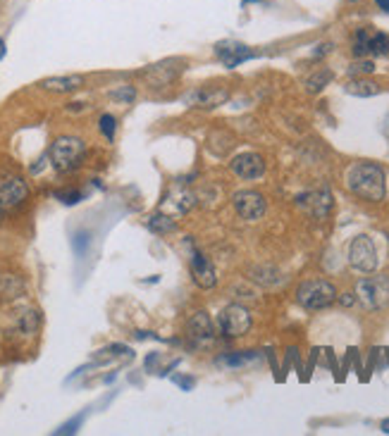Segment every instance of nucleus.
I'll return each instance as SVG.
<instances>
[{
  "label": "nucleus",
  "instance_id": "obj_9",
  "mask_svg": "<svg viewBox=\"0 0 389 436\" xmlns=\"http://www.w3.org/2000/svg\"><path fill=\"white\" fill-rule=\"evenodd\" d=\"M297 207H301L306 215L315 217V220H325L332 212V194L328 189L306 191V194L297 196Z\"/></svg>",
  "mask_w": 389,
  "mask_h": 436
},
{
  "label": "nucleus",
  "instance_id": "obj_35",
  "mask_svg": "<svg viewBox=\"0 0 389 436\" xmlns=\"http://www.w3.org/2000/svg\"><path fill=\"white\" fill-rule=\"evenodd\" d=\"M46 163H48V155H41V158L36 160V165H34V167H31V174H39L41 169L46 167Z\"/></svg>",
  "mask_w": 389,
  "mask_h": 436
},
{
  "label": "nucleus",
  "instance_id": "obj_16",
  "mask_svg": "<svg viewBox=\"0 0 389 436\" xmlns=\"http://www.w3.org/2000/svg\"><path fill=\"white\" fill-rule=\"evenodd\" d=\"M186 326H189V336L196 341V344H210L212 336H215L212 322L206 313H194Z\"/></svg>",
  "mask_w": 389,
  "mask_h": 436
},
{
  "label": "nucleus",
  "instance_id": "obj_5",
  "mask_svg": "<svg viewBox=\"0 0 389 436\" xmlns=\"http://www.w3.org/2000/svg\"><path fill=\"white\" fill-rule=\"evenodd\" d=\"M251 324H253L251 313H248V308H243L239 303L225 305V308L220 310V315H217V329H220V334L227 336V339H239V336L248 334Z\"/></svg>",
  "mask_w": 389,
  "mask_h": 436
},
{
  "label": "nucleus",
  "instance_id": "obj_25",
  "mask_svg": "<svg viewBox=\"0 0 389 436\" xmlns=\"http://www.w3.org/2000/svg\"><path fill=\"white\" fill-rule=\"evenodd\" d=\"M108 98H110V101L122 103V105H129V103L137 101V88L134 86H120V88H115V91L108 93Z\"/></svg>",
  "mask_w": 389,
  "mask_h": 436
},
{
  "label": "nucleus",
  "instance_id": "obj_14",
  "mask_svg": "<svg viewBox=\"0 0 389 436\" xmlns=\"http://www.w3.org/2000/svg\"><path fill=\"white\" fill-rule=\"evenodd\" d=\"M227 98H230V91H227L225 86L199 88V91L186 96V105L201 107V110H212V107H220L222 103H227Z\"/></svg>",
  "mask_w": 389,
  "mask_h": 436
},
{
  "label": "nucleus",
  "instance_id": "obj_30",
  "mask_svg": "<svg viewBox=\"0 0 389 436\" xmlns=\"http://www.w3.org/2000/svg\"><path fill=\"white\" fill-rule=\"evenodd\" d=\"M55 198L60 200L62 205H77L79 203V200H84V194H81V191H55Z\"/></svg>",
  "mask_w": 389,
  "mask_h": 436
},
{
  "label": "nucleus",
  "instance_id": "obj_12",
  "mask_svg": "<svg viewBox=\"0 0 389 436\" xmlns=\"http://www.w3.org/2000/svg\"><path fill=\"white\" fill-rule=\"evenodd\" d=\"M184 67H186L184 60L170 58L165 62H158V65H150L148 70L143 72V76H146V81H150L153 86H168L170 81L177 79Z\"/></svg>",
  "mask_w": 389,
  "mask_h": 436
},
{
  "label": "nucleus",
  "instance_id": "obj_26",
  "mask_svg": "<svg viewBox=\"0 0 389 436\" xmlns=\"http://www.w3.org/2000/svg\"><path fill=\"white\" fill-rule=\"evenodd\" d=\"M89 246H91V231L79 229L74 233V238H72V248H74V253L79 258H84V253L89 251Z\"/></svg>",
  "mask_w": 389,
  "mask_h": 436
},
{
  "label": "nucleus",
  "instance_id": "obj_22",
  "mask_svg": "<svg viewBox=\"0 0 389 436\" xmlns=\"http://www.w3.org/2000/svg\"><path fill=\"white\" fill-rule=\"evenodd\" d=\"M368 48H370V55H375V58L389 55V34H385V31H370Z\"/></svg>",
  "mask_w": 389,
  "mask_h": 436
},
{
  "label": "nucleus",
  "instance_id": "obj_1",
  "mask_svg": "<svg viewBox=\"0 0 389 436\" xmlns=\"http://www.w3.org/2000/svg\"><path fill=\"white\" fill-rule=\"evenodd\" d=\"M346 189L366 203H382L387 196V174L377 163H354L346 169Z\"/></svg>",
  "mask_w": 389,
  "mask_h": 436
},
{
  "label": "nucleus",
  "instance_id": "obj_36",
  "mask_svg": "<svg viewBox=\"0 0 389 436\" xmlns=\"http://www.w3.org/2000/svg\"><path fill=\"white\" fill-rule=\"evenodd\" d=\"M158 353H150V355L146 357V370H150V367H153L155 365V362H158Z\"/></svg>",
  "mask_w": 389,
  "mask_h": 436
},
{
  "label": "nucleus",
  "instance_id": "obj_31",
  "mask_svg": "<svg viewBox=\"0 0 389 436\" xmlns=\"http://www.w3.org/2000/svg\"><path fill=\"white\" fill-rule=\"evenodd\" d=\"M106 353H110V355H115V357H134V351L122 344H110L106 349Z\"/></svg>",
  "mask_w": 389,
  "mask_h": 436
},
{
  "label": "nucleus",
  "instance_id": "obj_19",
  "mask_svg": "<svg viewBox=\"0 0 389 436\" xmlns=\"http://www.w3.org/2000/svg\"><path fill=\"white\" fill-rule=\"evenodd\" d=\"M261 357V351H237V353H227V355H220L215 360L217 367H246L251 362H256Z\"/></svg>",
  "mask_w": 389,
  "mask_h": 436
},
{
  "label": "nucleus",
  "instance_id": "obj_38",
  "mask_svg": "<svg viewBox=\"0 0 389 436\" xmlns=\"http://www.w3.org/2000/svg\"><path fill=\"white\" fill-rule=\"evenodd\" d=\"M380 429H382L385 434H389V417H387V419H382V422H380Z\"/></svg>",
  "mask_w": 389,
  "mask_h": 436
},
{
  "label": "nucleus",
  "instance_id": "obj_27",
  "mask_svg": "<svg viewBox=\"0 0 389 436\" xmlns=\"http://www.w3.org/2000/svg\"><path fill=\"white\" fill-rule=\"evenodd\" d=\"M372 72H375V62L366 58H356L354 65L349 67L351 76H366V74H372Z\"/></svg>",
  "mask_w": 389,
  "mask_h": 436
},
{
  "label": "nucleus",
  "instance_id": "obj_15",
  "mask_svg": "<svg viewBox=\"0 0 389 436\" xmlns=\"http://www.w3.org/2000/svg\"><path fill=\"white\" fill-rule=\"evenodd\" d=\"M41 329V313L34 308H24L14 315L12 320V334L22 336V339H31L36 331Z\"/></svg>",
  "mask_w": 389,
  "mask_h": 436
},
{
  "label": "nucleus",
  "instance_id": "obj_39",
  "mask_svg": "<svg viewBox=\"0 0 389 436\" xmlns=\"http://www.w3.org/2000/svg\"><path fill=\"white\" fill-rule=\"evenodd\" d=\"M3 58H5V41L0 39V60H3Z\"/></svg>",
  "mask_w": 389,
  "mask_h": 436
},
{
  "label": "nucleus",
  "instance_id": "obj_37",
  "mask_svg": "<svg viewBox=\"0 0 389 436\" xmlns=\"http://www.w3.org/2000/svg\"><path fill=\"white\" fill-rule=\"evenodd\" d=\"M375 5L382 10V12H387V14H389V0H375Z\"/></svg>",
  "mask_w": 389,
  "mask_h": 436
},
{
  "label": "nucleus",
  "instance_id": "obj_11",
  "mask_svg": "<svg viewBox=\"0 0 389 436\" xmlns=\"http://www.w3.org/2000/svg\"><path fill=\"white\" fill-rule=\"evenodd\" d=\"M230 167L235 176H239L241 181H256L266 174V160L258 153H241L232 160Z\"/></svg>",
  "mask_w": 389,
  "mask_h": 436
},
{
  "label": "nucleus",
  "instance_id": "obj_32",
  "mask_svg": "<svg viewBox=\"0 0 389 436\" xmlns=\"http://www.w3.org/2000/svg\"><path fill=\"white\" fill-rule=\"evenodd\" d=\"M172 382L177 384L181 391H194V386H196V379L194 377H186V375H174Z\"/></svg>",
  "mask_w": 389,
  "mask_h": 436
},
{
  "label": "nucleus",
  "instance_id": "obj_18",
  "mask_svg": "<svg viewBox=\"0 0 389 436\" xmlns=\"http://www.w3.org/2000/svg\"><path fill=\"white\" fill-rule=\"evenodd\" d=\"M344 91L356 98H372V96H380L382 86L372 79H366V76H356V79H351L349 84L344 86Z\"/></svg>",
  "mask_w": 389,
  "mask_h": 436
},
{
  "label": "nucleus",
  "instance_id": "obj_7",
  "mask_svg": "<svg viewBox=\"0 0 389 436\" xmlns=\"http://www.w3.org/2000/svg\"><path fill=\"white\" fill-rule=\"evenodd\" d=\"M184 246L189 248V269H191L194 282L199 284L201 289H212L217 284V274L212 262L208 260V256H206L203 251H199L191 238H184Z\"/></svg>",
  "mask_w": 389,
  "mask_h": 436
},
{
  "label": "nucleus",
  "instance_id": "obj_20",
  "mask_svg": "<svg viewBox=\"0 0 389 436\" xmlns=\"http://www.w3.org/2000/svg\"><path fill=\"white\" fill-rule=\"evenodd\" d=\"M332 79H335V72L328 70V67H318V70L303 81V86L308 93H320L332 84Z\"/></svg>",
  "mask_w": 389,
  "mask_h": 436
},
{
  "label": "nucleus",
  "instance_id": "obj_28",
  "mask_svg": "<svg viewBox=\"0 0 389 436\" xmlns=\"http://www.w3.org/2000/svg\"><path fill=\"white\" fill-rule=\"evenodd\" d=\"M98 127H101L103 136L108 138V141H112L115 138V129H117V119L112 115H101V119H98Z\"/></svg>",
  "mask_w": 389,
  "mask_h": 436
},
{
  "label": "nucleus",
  "instance_id": "obj_3",
  "mask_svg": "<svg viewBox=\"0 0 389 436\" xmlns=\"http://www.w3.org/2000/svg\"><path fill=\"white\" fill-rule=\"evenodd\" d=\"M337 287L328 279H306L297 289V303L306 310H325L337 300Z\"/></svg>",
  "mask_w": 389,
  "mask_h": 436
},
{
  "label": "nucleus",
  "instance_id": "obj_4",
  "mask_svg": "<svg viewBox=\"0 0 389 436\" xmlns=\"http://www.w3.org/2000/svg\"><path fill=\"white\" fill-rule=\"evenodd\" d=\"M356 300L366 310H382L389 305V277H363L356 284Z\"/></svg>",
  "mask_w": 389,
  "mask_h": 436
},
{
  "label": "nucleus",
  "instance_id": "obj_33",
  "mask_svg": "<svg viewBox=\"0 0 389 436\" xmlns=\"http://www.w3.org/2000/svg\"><path fill=\"white\" fill-rule=\"evenodd\" d=\"M337 300H339L344 308H351V305L356 303V293H341V295H337Z\"/></svg>",
  "mask_w": 389,
  "mask_h": 436
},
{
  "label": "nucleus",
  "instance_id": "obj_21",
  "mask_svg": "<svg viewBox=\"0 0 389 436\" xmlns=\"http://www.w3.org/2000/svg\"><path fill=\"white\" fill-rule=\"evenodd\" d=\"M146 227H148V231L160 233V236H165V233H174V231H177V222H174L170 215H163V212H158V215L150 217V220L146 222Z\"/></svg>",
  "mask_w": 389,
  "mask_h": 436
},
{
  "label": "nucleus",
  "instance_id": "obj_34",
  "mask_svg": "<svg viewBox=\"0 0 389 436\" xmlns=\"http://www.w3.org/2000/svg\"><path fill=\"white\" fill-rule=\"evenodd\" d=\"M330 50H332V43H320V45H315L313 58H323V55H328Z\"/></svg>",
  "mask_w": 389,
  "mask_h": 436
},
{
  "label": "nucleus",
  "instance_id": "obj_10",
  "mask_svg": "<svg viewBox=\"0 0 389 436\" xmlns=\"http://www.w3.org/2000/svg\"><path fill=\"white\" fill-rule=\"evenodd\" d=\"M215 55L227 70H235V67L256 58V53L246 43H239V41H220V43H215Z\"/></svg>",
  "mask_w": 389,
  "mask_h": 436
},
{
  "label": "nucleus",
  "instance_id": "obj_24",
  "mask_svg": "<svg viewBox=\"0 0 389 436\" xmlns=\"http://www.w3.org/2000/svg\"><path fill=\"white\" fill-rule=\"evenodd\" d=\"M24 293V282L19 277H0V295L3 298H19Z\"/></svg>",
  "mask_w": 389,
  "mask_h": 436
},
{
  "label": "nucleus",
  "instance_id": "obj_8",
  "mask_svg": "<svg viewBox=\"0 0 389 436\" xmlns=\"http://www.w3.org/2000/svg\"><path fill=\"white\" fill-rule=\"evenodd\" d=\"M232 205H235V212L246 222H258L268 210V203L258 191H237L232 196Z\"/></svg>",
  "mask_w": 389,
  "mask_h": 436
},
{
  "label": "nucleus",
  "instance_id": "obj_13",
  "mask_svg": "<svg viewBox=\"0 0 389 436\" xmlns=\"http://www.w3.org/2000/svg\"><path fill=\"white\" fill-rule=\"evenodd\" d=\"M29 196V186L24 179L19 176H8V179L0 181V203H3V210H10V207H17L27 200Z\"/></svg>",
  "mask_w": 389,
  "mask_h": 436
},
{
  "label": "nucleus",
  "instance_id": "obj_17",
  "mask_svg": "<svg viewBox=\"0 0 389 436\" xmlns=\"http://www.w3.org/2000/svg\"><path fill=\"white\" fill-rule=\"evenodd\" d=\"M43 91L50 93H74L84 86V76L81 74H67V76H50L39 84Z\"/></svg>",
  "mask_w": 389,
  "mask_h": 436
},
{
  "label": "nucleus",
  "instance_id": "obj_2",
  "mask_svg": "<svg viewBox=\"0 0 389 436\" xmlns=\"http://www.w3.org/2000/svg\"><path fill=\"white\" fill-rule=\"evenodd\" d=\"M84 155H86V143L79 136H58L48 150L50 165L60 174L74 172L81 165V160H84Z\"/></svg>",
  "mask_w": 389,
  "mask_h": 436
},
{
  "label": "nucleus",
  "instance_id": "obj_29",
  "mask_svg": "<svg viewBox=\"0 0 389 436\" xmlns=\"http://www.w3.org/2000/svg\"><path fill=\"white\" fill-rule=\"evenodd\" d=\"M84 419H86V413H79V415H74V417L70 419V422H65L60 429H55V434H77L79 432V427L84 424Z\"/></svg>",
  "mask_w": 389,
  "mask_h": 436
},
{
  "label": "nucleus",
  "instance_id": "obj_6",
  "mask_svg": "<svg viewBox=\"0 0 389 436\" xmlns=\"http://www.w3.org/2000/svg\"><path fill=\"white\" fill-rule=\"evenodd\" d=\"M377 248L368 233H359L349 243V264L361 274H370L377 269Z\"/></svg>",
  "mask_w": 389,
  "mask_h": 436
},
{
  "label": "nucleus",
  "instance_id": "obj_23",
  "mask_svg": "<svg viewBox=\"0 0 389 436\" xmlns=\"http://www.w3.org/2000/svg\"><path fill=\"white\" fill-rule=\"evenodd\" d=\"M368 41H370V29L368 27L356 29L354 41H351V53H354V58H368V55H370Z\"/></svg>",
  "mask_w": 389,
  "mask_h": 436
}]
</instances>
